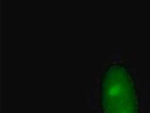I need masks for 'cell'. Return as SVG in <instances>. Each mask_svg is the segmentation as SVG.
<instances>
[{"label": "cell", "mask_w": 150, "mask_h": 113, "mask_svg": "<svg viewBox=\"0 0 150 113\" xmlns=\"http://www.w3.org/2000/svg\"><path fill=\"white\" fill-rule=\"evenodd\" d=\"M99 107L101 113H142L137 83L125 63H110L104 69Z\"/></svg>", "instance_id": "cell-1"}]
</instances>
